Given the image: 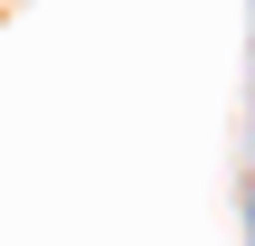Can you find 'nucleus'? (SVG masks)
<instances>
[]
</instances>
